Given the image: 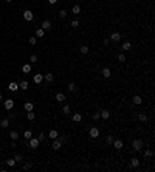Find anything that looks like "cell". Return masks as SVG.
I'll return each instance as SVG.
<instances>
[{"instance_id": "6da1fadb", "label": "cell", "mask_w": 155, "mask_h": 172, "mask_svg": "<svg viewBox=\"0 0 155 172\" xmlns=\"http://www.w3.org/2000/svg\"><path fill=\"white\" fill-rule=\"evenodd\" d=\"M132 147H133V150H141V149H143V141L141 140H133L132 141Z\"/></svg>"}, {"instance_id": "7a4b0ae2", "label": "cell", "mask_w": 155, "mask_h": 172, "mask_svg": "<svg viewBox=\"0 0 155 172\" xmlns=\"http://www.w3.org/2000/svg\"><path fill=\"white\" fill-rule=\"evenodd\" d=\"M23 19H25L26 22H31L33 19H34V14H33V11H29V9L23 11Z\"/></svg>"}, {"instance_id": "3957f363", "label": "cell", "mask_w": 155, "mask_h": 172, "mask_svg": "<svg viewBox=\"0 0 155 172\" xmlns=\"http://www.w3.org/2000/svg\"><path fill=\"white\" fill-rule=\"evenodd\" d=\"M28 141H29V147H33V149H36V147L39 146V144H40V141H39L37 138H33V137L29 138Z\"/></svg>"}, {"instance_id": "277c9868", "label": "cell", "mask_w": 155, "mask_h": 172, "mask_svg": "<svg viewBox=\"0 0 155 172\" xmlns=\"http://www.w3.org/2000/svg\"><path fill=\"white\" fill-rule=\"evenodd\" d=\"M88 133H90L92 138H98V137H99V129H98V127H92Z\"/></svg>"}, {"instance_id": "5b68a950", "label": "cell", "mask_w": 155, "mask_h": 172, "mask_svg": "<svg viewBox=\"0 0 155 172\" xmlns=\"http://www.w3.org/2000/svg\"><path fill=\"white\" fill-rule=\"evenodd\" d=\"M112 144H113V147L118 149V150H121V149H123V146H124L121 140H113V143H112Z\"/></svg>"}, {"instance_id": "8992f818", "label": "cell", "mask_w": 155, "mask_h": 172, "mask_svg": "<svg viewBox=\"0 0 155 172\" xmlns=\"http://www.w3.org/2000/svg\"><path fill=\"white\" fill-rule=\"evenodd\" d=\"M3 105H5V109H6V110H11V109L14 107V101H12V99H6Z\"/></svg>"}, {"instance_id": "52a82bcc", "label": "cell", "mask_w": 155, "mask_h": 172, "mask_svg": "<svg viewBox=\"0 0 155 172\" xmlns=\"http://www.w3.org/2000/svg\"><path fill=\"white\" fill-rule=\"evenodd\" d=\"M61 146H62V143L59 141V138H54V140H53V149H54V150H59Z\"/></svg>"}, {"instance_id": "ba28073f", "label": "cell", "mask_w": 155, "mask_h": 172, "mask_svg": "<svg viewBox=\"0 0 155 172\" xmlns=\"http://www.w3.org/2000/svg\"><path fill=\"white\" fill-rule=\"evenodd\" d=\"M110 40H113V42H120V40H121V34H120V33H112Z\"/></svg>"}, {"instance_id": "9c48e42d", "label": "cell", "mask_w": 155, "mask_h": 172, "mask_svg": "<svg viewBox=\"0 0 155 172\" xmlns=\"http://www.w3.org/2000/svg\"><path fill=\"white\" fill-rule=\"evenodd\" d=\"M22 73H25V75L31 73V65H29V64H23V65H22Z\"/></svg>"}, {"instance_id": "30bf717a", "label": "cell", "mask_w": 155, "mask_h": 172, "mask_svg": "<svg viewBox=\"0 0 155 172\" xmlns=\"http://www.w3.org/2000/svg\"><path fill=\"white\" fill-rule=\"evenodd\" d=\"M8 90H9V92H17V90H19V84H16V82H9Z\"/></svg>"}, {"instance_id": "8fae6325", "label": "cell", "mask_w": 155, "mask_h": 172, "mask_svg": "<svg viewBox=\"0 0 155 172\" xmlns=\"http://www.w3.org/2000/svg\"><path fill=\"white\" fill-rule=\"evenodd\" d=\"M59 137V132L56 130V129H53V130L48 132V138H51V140H54V138H57Z\"/></svg>"}, {"instance_id": "7c38bea8", "label": "cell", "mask_w": 155, "mask_h": 172, "mask_svg": "<svg viewBox=\"0 0 155 172\" xmlns=\"http://www.w3.org/2000/svg\"><path fill=\"white\" fill-rule=\"evenodd\" d=\"M50 28H51L50 20H44V22H42V29H44V31H48Z\"/></svg>"}, {"instance_id": "4fadbf2b", "label": "cell", "mask_w": 155, "mask_h": 172, "mask_svg": "<svg viewBox=\"0 0 155 172\" xmlns=\"http://www.w3.org/2000/svg\"><path fill=\"white\" fill-rule=\"evenodd\" d=\"M56 101H57V102H64V101H65V95L61 93V92H59V93H56Z\"/></svg>"}, {"instance_id": "5bb4252c", "label": "cell", "mask_w": 155, "mask_h": 172, "mask_svg": "<svg viewBox=\"0 0 155 172\" xmlns=\"http://www.w3.org/2000/svg\"><path fill=\"white\" fill-rule=\"evenodd\" d=\"M23 109H25L26 112H31V110H34V105H33V102H25Z\"/></svg>"}, {"instance_id": "9a60e30c", "label": "cell", "mask_w": 155, "mask_h": 172, "mask_svg": "<svg viewBox=\"0 0 155 172\" xmlns=\"http://www.w3.org/2000/svg\"><path fill=\"white\" fill-rule=\"evenodd\" d=\"M71 14H81V6H79V5H75L73 6V8H71Z\"/></svg>"}, {"instance_id": "2e32d148", "label": "cell", "mask_w": 155, "mask_h": 172, "mask_svg": "<svg viewBox=\"0 0 155 172\" xmlns=\"http://www.w3.org/2000/svg\"><path fill=\"white\" fill-rule=\"evenodd\" d=\"M101 118H104V120H109V118H110V112L109 110H101Z\"/></svg>"}, {"instance_id": "e0dca14e", "label": "cell", "mask_w": 155, "mask_h": 172, "mask_svg": "<svg viewBox=\"0 0 155 172\" xmlns=\"http://www.w3.org/2000/svg\"><path fill=\"white\" fill-rule=\"evenodd\" d=\"M103 76H104V78H110V76H112L110 68H107V67H105V68H103Z\"/></svg>"}, {"instance_id": "ac0fdd59", "label": "cell", "mask_w": 155, "mask_h": 172, "mask_svg": "<svg viewBox=\"0 0 155 172\" xmlns=\"http://www.w3.org/2000/svg\"><path fill=\"white\" fill-rule=\"evenodd\" d=\"M138 166H140V160H138V158H132L130 167H138Z\"/></svg>"}, {"instance_id": "d6986e66", "label": "cell", "mask_w": 155, "mask_h": 172, "mask_svg": "<svg viewBox=\"0 0 155 172\" xmlns=\"http://www.w3.org/2000/svg\"><path fill=\"white\" fill-rule=\"evenodd\" d=\"M44 79L47 82H53V81H54V76H53V73H47V75L44 76Z\"/></svg>"}, {"instance_id": "ffe728a7", "label": "cell", "mask_w": 155, "mask_h": 172, "mask_svg": "<svg viewBox=\"0 0 155 172\" xmlns=\"http://www.w3.org/2000/svg\"><path fill=\"white\" fill-rule=\"evenodd\" d=\"M44 81V75H34V82L36 84H40Z\"/></svg>"}, {"instance_id": "44dd1931", "label": "cell", "mask_w": 155, "mask_h": 172, "mask_svg": "<svg viewBox=\"0 0 155 172\" xmlns=\"http://www.w3.org/2000/svg\"><path fill=\"white\" fill-rule=\"evenodd\" d=\"M141 102H143V98H141V96H138V95H135V96H133V104L140 105Z\"/></svg>"}, {"instance_id": "7402d4cb", "label": "cell", "mask_w": 155, "mask_h": 172, "mask_svg": "<svg viewBox=\"0 0 155 172\" xmlns=\"http://www.w3.org/2000/svg\"><path fill=\"white\" fill-rule=\"evenodd\" d=\"M26 118H28V120L29 121H34V118H36V113H34V112H28V113H26Z\"/></svg>"}, {"instance_id": "603a6c76", "label": "cell", "mask_w": 155, "mask_h": 172, "mask_svg": "<svg viewBox=\"0 0 155 172\" xmlns=\"http://www.w3.org/2000/svg\"><path fill=\"white\" fill-rule=\"evenodd\" d=\"M70 110H71V107H70V105H68V104H65L64 107H62V112H64L65 115H68V113H70Z\"/></svg>"}, {"instance_id": "cb8c5ba5", "label": "cell", "mask_w": 155, "mask_h": 172, "mask_svg": "<svg viewBox=\"0 0 155 172\" xmlns=\"http://www.w3.org/2000/svg\"><path fill=\"white\" fill-rule=\"evenodd\" d=\"M154 155V152L150 150V149H146V150H144V158H150Z\"/></svg>"}, {"instance_id": "d4e9b609", "label": "cell", "mask_w": 155, "mask_h": 172, "mask_svg": "<svg viewBox=\"0 0 155 172\" xmlns=\"http://www.w3.org/2000/svg\"><path fill=\"white\" fill-rule=\"evenodd\" d=\"M6 164H8L9 167L16 166V160H14V158H8V160H6Z\"/></svg>"}, {"instance_id": "484cf974", "label": "cell", "mask_w": 155, "mask_h": 172, "mask_svg": "<svg viewBox=\"0 0 155 172\" xmlns=\"http://www.w3.org/2000/svg\"><path fill=\"white\" fill-rule=\"evenodd\" d=\"M79 51H81V53H82V54H87V53H88V51H90V48H88V47H87V45H82V47H81V50H79Z\"/></svg>"}, {"instance_id": "4316f807", "label": "cell", "mask_w": 155, "mask_h": 172, "mask_svg": "<svg viewBox=\"0 0 155 172\" xmlns=\"http://www.w3.org/2000/svg\"><path fill=\"white\" fill-rule=\"evenodd\" d=\"M9 138H11V140H17V138H19V133H17V132H16V130H12L11 132V133H9Z\"/></svg>"}, {"instance_id": "83f0119b", "label": "cell", "mask_w": 155, "mask_h": 172, "mask_svg": "<svg viewBox=\"0 0 155 172\" xmlns=\"http://www.w3.org/2000/svg\"><path fill=\"white\" fill-rule=\"evenodd\" d=\"M19 88H22V90H26V88H28V82H26V81H22L20 84H19Z\"/></svg>"}, {"instance_id": "f1b7e54d", "label": "cell", "mask_w": 155, "mask_h": 172, "mask_svg": "<svg viewBox=\"0 0 155 172\" xmlns=\"http://www.w3.org/2000/svg\"><path fill=\"white\" fill-rule=\"evenodd\" d=\"M81 120H82L81 113H75V115H73V121H75V123H79Z\"/></svg>"}, {"instance_id": "f546056e", "label": "cell", "mask_w": 155, "mask_h": 172, "mask_svg": "<svg viewBox=\"0 0 155 172\" xmlns=\"http://www.w3.org/2000/svg\"><path fill=\"white\" fill-rule=\"evenodd\" d=\"M31 137H33L31 130H25V132H23V138H25V140H29Z\"/></svg>"}, {"instance_id": "4dcf8cb0", "label": "cell", "mask_w": 155, "mask_h": 172, "mask_svg": "<svg viewBox=\"0 0 155 172\" xmlns=\"http://www.w3.org/2000/svg\"><path fill=\"white\" fill-rule=\"evenodd\" d=\"M0 126H2L3 129H6V127L9 126V120H6V118H5V120H2V123H0Z\"/></svg>"}, {"instance_id": "1f68e13d", "label": "cell", "mask_w": 155, "mask_h": 172, "mask_svg": "<svg viewBox=\"0 0 155 172\" xmlns=\"http://www.w3.org/2000/svg\"><path fill=\"white\" fill-rule=\"evenodd\" d=\"M138 120H140L141 123H144V121H147V116H146V113H140V115H138Z\"/></svg>"}, {"instance_id": "d6a6232c", "label": "cell", "mask_w": 155, "mask_h": 172, "mask_svg": "<svg viewBox=\"0 0 155 172\" xmlns=\"http://www.w3.org/2000/svg\"><path fill=\"white\" fill-rule=\"evenodd\" d=\"M121 48H123V50H130L132 48V44H130V42H124Z\"/></svg>"}, {"instance_id": "836d02e7", "label": "cell", "mask_w": 155, "mask_h": 172, "mask_svg": "<svg viewBox=\"0 0 155 172\" xmlns=\"http://www.w3.org/2000/svg\"><path fill=\"white\" fill-rule=\"evenodd\" d=\"M68 90L75 92V90H76V84H75V82H70V84H68Z\"/></svg>"}, {"instance_id": "e575fe53", "label": "cell", "mask_w": 155, "mask_h": 172, "mask_svg": "<svg viewBox=\"0 0 155 172\" xmlns=\"http://www.w3.org/2000/svg\"><path fill=\"white\" fill-rule=\"evenodd\" d=\"M14 160H16V163H22V161H23V158H22L20 154H17V155L14 157Z\"/></svg>"}, {"instance_id": "d590c367", "label": "cell", "mask_w": 155, "mask_h": 172, "mask_svg": "<svg viewBox=\"0 0 155 172\" xmlns=\"http://www.w3.org/2000/svg\"><path fill=\"white\" fill-rule=\"evenodd\" d=\"M44 34H45V31H44V29H42V28H39L37 31H36V36H37V37H42V36H44Z\"/></svg>"}, {"instance_id": "8d00e7d4", "label": "cell", "mask_w": 155, "mask_h": 172, "mask_svg": "<svg viewBox=\"0 0 155 172\" xmlns=\"http://www.w3.org/2000/svg\"><path fill=\"white\" fill-rule=\"evenodd\" d=\"M118 61L120 62H126V56H124L123 53H120V54H118Z\"/></svg>"}, {"instance_id": "74e56055", "label": "cell", "mask_w": 155, "mask_h": 172, "mask_svg": "<svg viewBox=\"0 0 155 172\" xmlns=\"http://www.w3.org/2000/svg\"><path fill=\"white\" fill-rule=\"evenodd\" d=\"M67 14H68V12L65 11V9H61V11H59V16H61L62 19H65V17H67Z\"/></svg>"}, {"instance_id": "f35d334b", "label": "cell", "mask_w": 155, "mask_h": 172, "mask_svg": "<svg viewBox=\"0 0 155 172\" xmlns=\"http://www.w3.org/2000/svg\"><path fill=\"white\" fill-rule=\"evenodd\" d=\"M113 140H115V138L112 137V135H107V138H105V141H107V144H112V143H113Z\"/></svg>"}, {"instance_id": "ab89813d", "label": "cell", "mask_w": 155, "mask_h": 172, "mask_svg": "<svg viewBox=\"0 0 155 172\" xmlns=\"http://www.w3.org/2000/svg\"><path fill=\"white\" fill-rule=\"evenodd\" d=\"M37 140H39V141H40V143H42V141L45 140V133H42V132H40V133L37 135Z\"/></svg>"}, {"instance_id": "60d3db41", "label": "cell", "mask_w": 155, "mask_h": 172, "mask_svg": "<svg viewBox=\"0 0 155 172\" xmlns=\"http://www.w3.org/2000/svg\"><path fill=\"white\" fill-rule=\"evenodd\" d=\"M31 167H33V163H25V164H23V169H25V171L31 169Z\"/></svg>"}, {"instance_id": "b9f144b4", "label": "cell", "mask_w": 155, "mask_h": 172, "mask_svg": "<svg viewBox=\"0 0 155 172\" xmlns=\"http://www.w3.org/2000/svg\"><path fill=\"white\" fill-rule=\"evenodd\" d=\"M29 44H31V45H36V44H37V39H36V37H29Z\"/></svg>"}, {"instance_id": "7bdbcfd3", "label": "cell", "mask_w": 155, "mask_h": 172, "mask_svg": "<svg viewBox=\"0 0 155 172\" xmlns=\"http://www.w3.org/2000/svg\"><path fill=\"white\" fill-rule=\"evenodd\" d=\"M92 118H93V120H95V121H98V120H99V118H101V115H99V112H96V113H93V116H92Z\"/></svg>"}, {"instance_id": "ee69618b", "label": "cell", "mask_w": 155, "mask_h": 172, "mask_svg": "<svg viewBox=\"0 0 155 172\" xmlns=\"http://www.w3.org/2000/svg\"><path fill=\"white\" fill-rule=\"evenodd\" d=\"M36 61H37V56H36V54H33L31 57H29V62H36Z\"/></svg>"}, {"instance_id": "f6af8a7d", "label": "cell", "mask_w": 155, "mask_h": 172, "mask_svg": "<svg viewBox=\"0 0 155 172\" xmlns=\"http://www.w3.org/2000/svg\"><path fill=\"white\" fill-rule=\"evenodd\" d=\"M71 26H73V28H76V26H79V22H78V20H73V22H71Z\"/></svg>"}, {"instance_id": "bcb514c9", "label": "cell", "mask_w": 155, "mask_h": 172, "mask_svg": "<svg viewBox=\"0 0 155 172\" xmlns=\"http://www.w3.org/2000/svg\"><path fill=\"white\" fill-rule=\"evenodd\" d=\"M59 138V141H61V143H65V141H67V138L65 137H57Z\"/></svg>"}, {"instance_id": "7dc6e473", "label": "cell", "mask_w": 155, "mask_h": 172, "mask_svg": "<svg viewBox=\"0 0 155 172\" xmlns=\"http://www.w3.org/2000/svg\"><path fill=\"white\" fill-rule=\"evenodd\" d=\"M48 3H50V5H54V3H57V0H48Z\"/></svg>"}, {"instance_id": "c3c4849f", "label": "cell", "mask_w": 155, "mask_h": 172, "mask_svg": "<svg viewBox=\"0 0 155 172\" xmlns=\"http://www.w3.org/2000/svg\"><path fill=\"white\" fill-rule=\"evenodd\" d=\"M2 99H3V98H2V95H0V101H2Z\"/></svg>"}, {"instance_id": "681fc988", "label": "cell", "mask_w": 155, "mask_h": 172, "mask_svg": "<svg viewBox=\"0 0 155 172\" xmlns=\"http://www.w3.org/2000/svg\"><path fill=\"white\" fill-rule=\"evenodd\" d=\"M6 2H8V3H9V2H12V0H6Z\"/></svg>"}, {"instance_id": "f907efd6", "label": "cell", "mask_w": 155, "mask_h": 172, "mask_svg": "<svg viewBox=\"0 0 155 172\" xmlns=\"http://www.w3.org/2000/svg\"><path fill=\"white\" fill-rule=\"evenodd\" d=\"M0 149H2V147H0Z\"/></svg>"}]
</instances>
